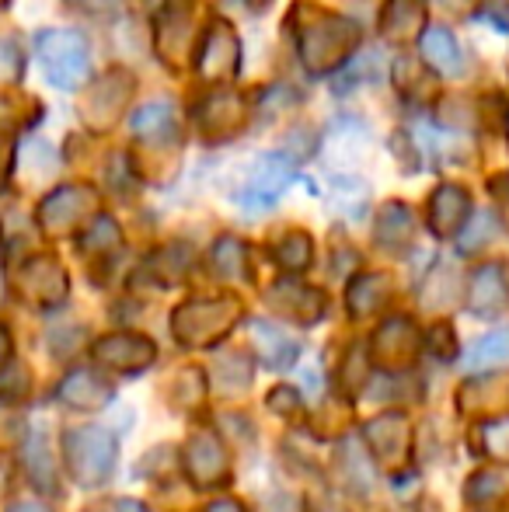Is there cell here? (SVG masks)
<instances>
[{"label": "cell", "instance_id": "cell-1", "mask_svg": "<svg viewBox=\"0 0 509 512\" xmlns=\"http://www.w3.org/2000/svg\"><path fill=\"white\" fill-rule=\"evenodd\" d=\"M293 35H297V53L311 74H332L353 56L360 46V28L349 18L314 4H297L293 14Z\"/></svg>", "mask_w": 509, "mask_h": 512}, {"label": "cell", "instance_id": "cell-2", "mask_svg": "<svg viewBox=\"0 0 509 512\" xmlns=\"http://www.w3.org/2000/svg\"><path fill=\"white\" fill-rule=\"evenodd\" d=\"M39 60L49 84H56L63 91L81 88L91 74L88 42H84L81 32H70V28H53V32L39 35Z\"/></svg>", "mask_w": 509, "mask_h": 512}, {"label": "cell", "instance_id": "cell-3", "mask_svg": "<svg viewBox=\"0 0 509 512\" xmlns=\"http://www.w3.org/2000/svg\"><path fill=\"white\" fill-rule=\"evenodd\" d=\"M63 453H67V467L74 474L77 485H102L112 474V464H116V439L105 429H70L67 439H63Z\"/></svg>", "mask_w": 509, "mask_h": 512}, {"label": "cell", "instance_id": "cell-4", "mask_svg": "<svg viewBox=\"0 0 509 512\" xmlns=\"http://www.w3.org/2000/svg\"><path fill=\"white\" fill-rule=\"evenodd\" d=\"M196 67H199V77L210 84H224V81H234V77H238L241 39H238V32H234L231 21L213 18L210 25L203 28L199 46H196Z\"/></svg>", "mask_w": 509, "mask_h": 512}, {"label": "cell", "instance_id": "cell-5", "mask_svg": "<svg viewBox=\"0 0 509 512\" xmlns=\"http://www.w3.org/2000/svg\"><path fill=\"white\" fill-rule=\"evenodd\" d=\"M157 53L161 60H168L171 67H182V60L199 46V35H203V25H199V14L192 0H171L161 14H157Z\"/></svg>", "mask_w": 509, "mask_h": 512}, {"label": "cell", "instance_id": "cell-6", "mask_svg": "<svg viewBox=\"0 0 509 512\" xmlns=\"http://www.w3.org/2000/svg\"><path fill=\"white\" fill-rule=\"evenodd\" d=\"M290 182H293V161L290 157L262 154V157H255L252 171H248L245 189L238 192V203L245 209H269L279 196H283Z\"/></svg>", "mask_w": 509, "mask_h": 512}, {"label": "cell", "instance_id": "cell-7", "mask_svg": "<svg viewBox=\"0 0 509 512\" xmlns=\"http://www.w3.org/2000/svg\"><path fill=\"white\" fill-rule=\"evenodd\" d=\"M95 203L98 199L88 185H63V189H56L53 196L42 203L39 220L49 234H63V230L77 227V220H81L84 213H91Z\"/></svg>", "mask_w": 509, "mask_h": 512}, {"label": "cell", "instance_id": "cell-8", "mask_svg": "<svg viewBox=\"0 0 509 512\" xmlns=\"http://www.w3.org/2000/svg\"><path fill=\"white\" fill-rule=\"evenodd\" d=\"M245 122H248V105L234 91H220V95L206 98L203 108H199V126H203V136H210V140H227Z\"/></svg>", "mask_w": 509, "mask_h": 512}, {"label": "cell", "instance_id": "cell-9", "mask_svg": "<svg viewBox=\"0 0 509 512\" xmlns=\"http://www.w3.org/2000/svg\"><path fill=\"white\" fill-rule=\"evenodd\" d=\"M129 95H133V81H129V74L126 70H112V74H105V81L95 84L84 115H88L91 126H102V129L112 126V122L123 115V105L129 102Z\"/></svg>", "mask_w": 509, "mask_h": 512}, {"label": "cell", "instance_id": "cell-10", "mask_svg": "<svg viewBox=\"0 0 509 512\" xmlns=\"http://www.w3.org/2000/svg\"><path fill=\"white\" fill-rule=\"evenodd\" d=\"M468 213H471V199L461 185H440L433 192V199H429V227L440 237L457 234L464 227V220H468Z\"/></svg>", "mask_w": 509, "mask_h": 512}, {"label": "cell", "instance_id": "cell-11", "mask_svg": "<svg viewBox=\"0 0 509 512\" xmlns=\"http://www.w3.org/2000/svg\"><path fill=\"white\" fill-rule=\"evenodd\" d=\"M381 32L391 42H405L426 32V0H387L381 11Z\"/></svg>", "mask_w": 509, "mask_h": 512}, {"label": "cell", "instance_id": "cell-12", "mask_svg": "<svg viewBox=\"0 0 509 512\" xmlns=\"http://www.w3.org/2000/svg\"><path fill=\"white\" fill-rule=\"evenodd\" d=\"M419 46H422V60H426V67L436 70V74L454 77L464 70V53L447 28H426V32L419 35Z\"/></svg>", "mask_w": 509, "mask_h": 512}, {"label": "cell", "instance_id": "cell-13", "mask_svg": "<svg viewBox=\"0 0 509 512\" xmlns=\"http://www.w3.org/2000/svg\"><path fill=\"white\" fill-rule=\"evenodd\" d=\"M95 356L102 359L105 366H116V370H140L143 363L154 359V345H150L147 338L112 335L95 345Z\"/></svg>", "mask_w": 509, "mask_h": 512}, {"label": "cell", "instance_id": "cell-14", "mask_svg": "<svg viewBox=\"0 0 509 512\" xmlns=\"http://www.w3.org/2000/svg\"><path fill=\"white\" fill-rule=\"evenodd\" d=\"M21 283H25L28 297L39 300V304H56V300H63V293H67V276H63V269L53 258H35V262H28Z\"/></svg>", "mask_w": 509, "mask_h": 512}, {"label": "cell", "instance_id": "cell-15", "mask_svg": "<svg viewBox=\"0 0 509 512\" xmlns=\"http://www.w3.org/2000/svg\"><path fill=\"white\" fill-rule=\"evenodd\" d=\"M133 133L150 143H168L171 136L178 133L175 102H171V98H157V102L143 105L140 112L133 115Z\"/></svg>", "mask_w": 509, "mask_h": 512}, {"label": "cell", "instance_id": "cell-16", "mask_svg": "<svg viewBox=\"0 0 509 512\" xmlns=\"http://www.w3.org/2000/svg\"><path fill=\"white\" fill-rule=\"evenodd\" d=\"M509 300V283L506 272L499 265H485L475 272V283H471V310L475 314H496L503 310Z\"/></svg>", "mask_w": 509, "mask_h": 512}, {"label": "cell", "instance_id": "cell-17", "mask_svg": "<svg viewBox=\"0 0 509 512\" xmlns=\"http://www.w3.org/2000/svg\"><path fill=\"white\" fill-rule=\"evenodd\" d=\"M255 338H258V356H262L265 366H272V370H286V366L297 359V342L293 338H286L283 331L276 328V324L269 321H255L252 324Z\"/></svg>", "mask_w": 509, "mask_h": 512}, {"label": "cell", "instance_id": "cell-18", "mask_svg": "<svg viewBox=\"0 0 509 512\" xmlns=\"http://www.w3.org/2000/svg\"><path fill=\"white\" fill-rule=\"evenodd\" d=\"M60 398L67 401V405H74V408H102L105 401L112 398V387L105 384V380H98L95 373L77 370V373H70V377L63 380Z\"/></svg>", "mask_w": 509, "mask_h": 512}, {"label": "cell", "instance_id": "cell-19", "mask_svg": "<svg viewBox=\"0 0 509 512\" xmlns=\"http://www.w3.org/2000/svg\"><path fill=\"white\" fill-rule=\"evenodd\" d=\"M412 230H415V220H412V209L405 203H387L381 213H377V241L384 248H401V244L412 241Z\"/></svg>", "mask_w": 509, "mask_h": 512}, {"label": "cell", "instance_id": "cell-20", "mask_svg": "<svg viewBox=\"0 0 509 512\" xmlns=\"http://www.w3.org/2000/svg\"><path fill=\"white\" fill-rule=\"evenodd\" d=\"M499 363H509V331H492V335L478 338L468 349V356H464V370L471 373L489 370V366Z\"/></svg>", "mask_w": 509, "mask_h": 512}, {"label": "cell", "instance_id": "cell-21", "mask_svg": "<svg viewBox=\"0 0 509 512\" xmlns=\"http://www.w3.org/2000/svg\"><path fill=\"white\" fill-rule=\"evenodd\" d=\"M25 467H28V474H32V481L39 488H56V467L49 464L42 436H35L32 443L25 446Z\"/></svg>", "mask_w": 509, "mask_h": 512}, {"label": "cell", "instance_id": "cell-22", "mask_svg": "<svg viewBox=\"0 0 509 512\" xmlns=\"http://www.w3.org/2000/svg\"><path fill=\"white\" fill-rule=\"evenodd\" d=\"M276 258L279 265H286L290 272H300L311 265V237L307 234H290L276 244Z\"/></svg>", "mask_w": 509, "mask_h": 512}, {"label": "cell", "instance_id": "cell-23", "mask_svg": "<svg viewBox=\"0 0 509 512\" xmlns=\"http://www.w3.org/2000/svg\"><path fill=\"white\" fill-rule=\"evenodd\" d=\"M213 265H217L220 276H241L245 272V244L234 241V237H224L213 248Z\"/></svg>", "mask_w": 509, "mask_h": 512}, {"label": "cell", "instance_id": "cell-24", "mask_svg": "<svg viewBox=\"0 0 509 512\" xmlns=\"http://www.w3.org/2000/svg\"><path fill=\"white\" fill-rule=\"evenodd\" d=\"M21 67H25V56H21L18 42L11 35H0V81H18Z\"/></svg>", "mask_w": 509, "mask_h": 512}, {"label": "cell", "instance_id": "cell-25", "mask_svg": "<svg viewBox=\"0 0 509 512\" xmlns=\"http://www.w3.org/2000/svg\"><path fill=\"white\" fill-rule=\"evenodd\" d=\"M84 248H95V251H105V248H116L119 244V227L116 223L109 220V216H98L95 220V227L88 230V234H84Z\"/></svg>", "mask_w": 509, "mask_h": 512}, {"label": "cell", "instance_id": "cell-26", "mask_svg": "<svg viewBox=\"0 0 509 512\" xmlns=\"http://www.w3.org/2000/svg\"><path fill=\"white\" fill-rule=\"evenodd\" d=\"M489 189H492V199L499 203V209H503V216L509 223V175H496L489 182Z\"/></svg>", "mask_w": 509, "mask_h": 512}, {"label": "cell", "instance_id": "cell-27", "mask_svg": "<svg viewBox=\"0 0 509 512\" xmlns=\"http://www.w3.org/2000/svg\"><path fill=\"white\" fill-rule=\"evenodd\" d=\"M70 4L81 7V11H91V14H109V11H119L123 0H70Z\"/></svg>", "mask_w": 509, "mask_h": 512}, {"label": "cell", "instance_id": "cell-28", "mask_svg": "<svg viewBox=\"0 0 509 512\" xmlns=\"http://www.w3.org/2000/svg\"><path fill=\"white\" fill-rule=\"evenodd\" d=\"M7 512H49V509L42 506V502H25V499H21V502H14Z\"/></svg>", "mask_w": 509, "mask_h": 512}, {"label": "cell", "instance_id": "cell-29", "mask_svg": "<svg viewBox=\"0 0 509 512\" xmlns=\"http://www.w3.org/2000/svg\"><path fill=\"white\" fill-rule=\"evenodd\" d=\"M7 359H11V335H7V331L0 328V366H4Z\"/></svg>", "mask_w": 509, "mask_h": 512}, {"label": "cell", "instance_id": "cell-30", "mask_svg": "<svg viewBox=\"0 0 509 512\" xmlns=\"http://www.w3.org/2000/svg\"><path fill=\"white\" fill-rule=\"evenodd\" d=\"M210 512H241L238 502H217V506H210Z\"/></svg>", "mask_w": 509, "mask_h": 512}, {"label": "cell", "instance_id": "cell-31", "mask_svg": "<svg viewBox=\"0 0 509 512\" xmlns=\"http://www.w3.org/2000/svg\"><path fill=\"white\" fill-rule=\"evenodd\" d=\"M119 512H143V509L136 506V502H123V506H119Z\"/></svg>", "mask_w": 509, "mask_h": 512}, {"label": "cell", "instance_id": "cell-32", "mask_svg": "<svg viewBox=\"0 0 509 512\" xmlns=\"http://www.w3.org/2000/svg\"><path fill=\"white\" fill-rule=\"evenodd\" d=\"M0 300H4V272H0Z\"/></svg>", "mask_w": 509, "mask_h": 512}]
</instances>
